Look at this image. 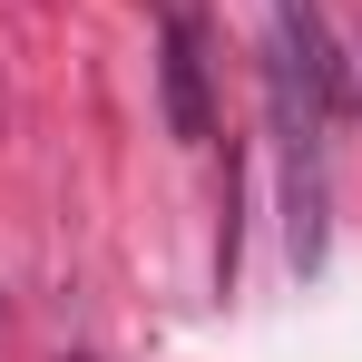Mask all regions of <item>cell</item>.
Here are the masks:
<instances>
[{
	"mask_svg": "<svg viewBox=\"0 0 362 362\" xmlns=\"http://www.w3.org/2000/svg\"><path fill=\"white\" fill-rule=\"evenodd\" d=\"M167 118L177 137H206V59H196V20H167Z\"/></svg>",
	"mask_w": 362,
	"mask_h": 362,
	"instance_id": "obj_1",
	"label": "cell"
}]
</instances>
